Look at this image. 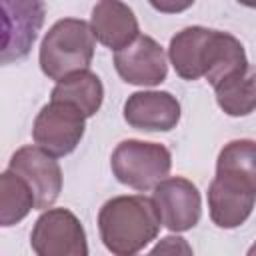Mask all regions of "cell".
Masks as SVG:
<instances>
[{"mask_svg":"<svg viewBox=\"0 0 256 256\" xmlns=\"http://www.w3.org/2000/svg\"><path fill=\"white\" fill-rule=\"evenodd\" d=\"M160 216L146 196H118L108 200L98 214V228L104 246L118 256H132L160 230Z\"/></svg>","mask_w":256,"mask_h":256,"instance_id":"cell-1","label":"cell"},{"mask_svg":"<svg viewBox=\"0 0 256 256\" xmlns=\"http://www.w3.org/2000/svg\"><path fill=\"white\" fill-rule=\"evenodd\" d=\"M94 32L84 20H58L42 40L40 66L52 80H64L76 72L88 70L94 56Z\"/></svg>","mask_w":256,"mask_h":256,"instance_id":"cell-2","label":"cell"},{"mask_svg":"<svg viewBox=\"0 0 256 256\" xmlns=\"http://www.w3.org/2000/svg\"><path fill=\"white\" fill-rule=\"evenodd\" d=\"M110 166L118 182L144 192L166 180L172 158L168 148L162 144L124 140L112 152Z\"/></svg>","mask_w":256,"mask_h":256,"instance_id":"cell-3","label":"cell"},{"mask_svg":"<svg viewBox=\"0 0 256 256\" xmlns=\"http://www.w3.org/2000/svg\"><path fill=\"white\" fill-rule=\"evenodd\" d=\"M30 244L38 256H88L84 228L66 208L44 212L34 224Z\"/></svg>","mask_w":256,"mask_h":256,"instance_id":"cell-4","label":"cell"},{"mask_svg":"<svg viewBox=\"0 0 256 256\" xmlns=\"http://www.w3.org/2000/svg\"><path fill=\"white\" fill-rule=\"evenodd\" d=\"M82 134H84V114L66 102L46 104L38 112L32 128L34 142L50 156L70 154L78 146Z\"/></svg>","mask_w":256,"mask_h":256,"instance_id":"cell-5","label":"cell"},{"mask_svg":"<svg viewBox=\"0 0 256 256\" xmlns=\"http://www.w3.org/2000/svg\"><path fill=\"white\" fill-rule=\"evenodd\" d=\"M10 172L20 176L32 190L36 208H50L62 190V172L58 162L36 146H24L10 158Z\"/></svg>","mask_w":256,"mask_h":256,"instance_id":"cell-6","label":"cell"},{"mask_svg":"<svg viewBox=\"0 0 256 256\" xmlns=\"http://www.w3.org/2000/svg\"><path fill=\"white\" fill-rule=\"evenodd\" d=\"M162 224L172 232H184L200 220V194L196 186L186 178H166L154 188L152 198Z\"/></svg>","mask_w":256,"mask_h":256,"instance_id":"cell-7","label":"cell"},{"mask_svg":"<svg viewBox=\"0 0 256 256\" xmlns=\"http://www.w3.org/2000/svg\"><path fill=\"white\" fill-rule=\"evenodd\" d=\"M4 42L2 64L20 60L30 52L38 30L44 22V4L40 2H0Z\"/></svg>","mask_w":256,"mask_h":256,"instance_id":"cell-8","label":"cell"},{"mask_svg":"<svg viewBox=\"0 0 256 256\" xmlns=\"http://www.w3.org/2000/svg\"><path fill=\"white\" fill-rule=\"evenodd\" d=\"M114 66L118 74L138 86H154L166 78V56L156 40L150 36H138L132 44L114 54Z\"/></svg>","mask_w":256,"mask_h":256,"instance_id":"cell-9","label":"cell"},{"mask_svg":"<svg viewBox=\"0 0 256 256\" xmlns=\"http://www.w3.org/2000/svg\"><path fill=\"white\" fill-rule=\"evenodd\" d=\"M124 118L138 130L166 132L178 124L180 104L168 92H136L124 104Z\"/></svg>","mask_w":256,"mask_h":256,"instance_id":"cell-10","label":"cell"},{"mask_svg":"<svg viewBox=\"0 0 256 256\" xmlns=\"http://www.w3.org/2000/svg\"><path fill=\"white\" fill-rule=\"evenodd\" d=\"M256 202V192L248 186L216 176L208 188L210 218L220 228L240 226L252 212Z\"/></svg>","mask_w":256,"mask_h":256,"instance_id":"cell-11","label":"cell"},{"mask_svg":"<svg viewBox=\"0 0 256 256\" xmlns=\"http://www.w3.org/2000/svg\"><path fill=\"white\" fill-rule=\"evenodd\" d=\"M94 36L112 50H122L132 44L138 34V22L134 12L122 2H98L92 10Z\"/></svg>","mask_w":256,"mask_h":256,"instance_id":"cell-12","label":"cell"},{"mask_svg":"<svg viewBox=\"0 0 256 256\" xmlns=\"http://www.w3.org/2000/svg\"><path fill=\"white\" fill-rule=\"evenodd\" d=\"M246 68H248V60H246L242 44L234 36L214 30L212 38L208 42L206 58H204V76H206V80L214 88H218L220 84L238 76Z\"/></svg>","mask_w":256,"mask_h":256,"instance_id":"cell-13","label":"cell"},{"mask_svg":"<svg viewBox=\"0 0 256 256\" xmlns=\"http://www.w3.org/2000/svg\"><path fill=\"white\" fill-rule=\"evenodd\" d=\"M212 32L214 30L202 26H190L170 40L168 54L178 76L186 80H198L200 76H204V58Z\"/></svg>","mask_w":256,"mask_h":256,"instance_id":"cell-14","label":"cell"},{"mask_svg":"<svg viewBox=\"0 0 256 256\" xmlns=\"http://www.w3.org/2000/svg\"><path fill=\"white\" fill-rule=\"evenodd\" d=\"M102 96H104L102 82L90 70H82L72 76H66L52 90V102H66L78 108L84 114V118L94 116L98 112L102 104Z\"/></svg>","mask_w":256,"mask_h":256,"instance_id":"cell-15","label":"cell"},{"mask_svg":"<svg viewBox=\"0 0 256 256\" xmlns=\"http://www.w3.org/2000/svg\"><path fill=\"white\" fill-rule=\"evenodd\" d=\"M216 176L240 182L256 192V142L252 140L228 142L218 154Z\"/></svg>","mask_w":256,"mask_h":256,"instance_id":"cell-16","label":"cell"},{"mask_svg":"<svg viewBox=\"0 0 256 256\" xmlns=\"http://www.w3.org/2000/svg\"><path fill=\"white\" fill-rule=\"evenodd\" d=\"M216 90L218 106L230 116H246L256 108V68L248 64L244 72L220 84Z\"/></svg>","mask_w":256,"mask_h":256,"instance_id":"cell-17","label":"cell"},{"mask_svg":"<svg viewBox=\"0 0 256 256\" xmlns=\"http://www.w3.org/2000/svg\"><path fill=\"white\" fill-rule=\"evenodd\" d=\"M34 206H36V200H34L30 186L20 176L6 170L0 176V222L2 226H12L20 222Z\"/></svg>","mask_w":256,"mask_h":256,"instance_id":"cell-18","label":"cell"},{"mask_svg":"<svg viewBox=\"0 0 256 256\" xmlns=\"http://www.w3.org/2000/svg\"><path fill=\"white\" fill-rule=\"evenodd\" d=\"M148 256H194L190 244L182 236H166L162 238Z\"/></svg>","mask_w":256,"mask_h":256,"instance_id":"cell-19","label":"cell"},{"mask_svg":"<svg viewBox=\"0 0 256 256\" xmlns=\"http://www.w3.org/2000/svg\"><path fill=\"white\" fill-rule=\"evenodd\" d=\"M154 8H158V10H168V12H178V10H184V8H188L190 4H176V6H164V4H152Z\"/></svg>","mask_w":256,"mask_h":256,"instance_id":"cell-20","label":"cell"},{"mask_svg":"<svg viewBox=\"0 0 256 256\" xmlns=\"http://www.w3.org/2000/svg\"><path fill=\"white\" fill-rule=\"evenodd\" d=\"M246 256H256V242L250 246V250H248V254H246Z\"/></svg>","mask_w":256,"mask_h":256,"instance_id":"cell-21","label":"cell"}]
</instances>
